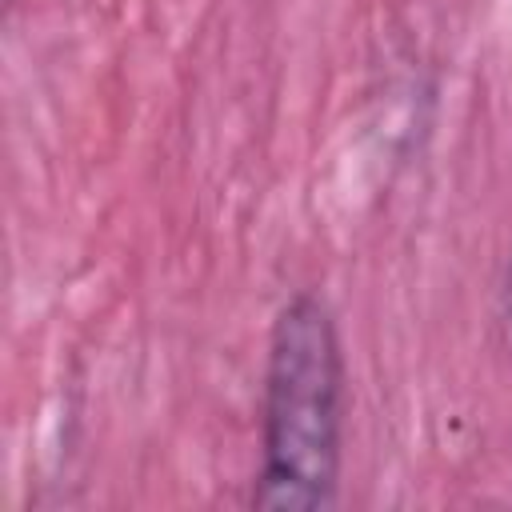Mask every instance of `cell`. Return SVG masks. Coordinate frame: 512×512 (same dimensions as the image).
<instances>
[{
	"instance_id": "6da1fadb",
	"label": "cell",
	"mask_w": 512,
	"mask_h": 512,
	"mask_svg": "<svg viewBox=\"0 0 512 512\" xmlns=\"http://www.w3.org/2000/svg\"><path fill=\"white\" fill-rule=\"evenodd\" d=\"M348 372L336 316L316 292H292L268 332L260 396V472L252 508L320 512L344 468Z\"/></svg>"
},
{
	"instance_id": "7a4b0ae2",
	"label": "cell",
	"mask_w": 512,
	"mask_h": 512,
	"mask_svg": "<svg viewBox=\"0 0 512 512\" xmlns=\"http://www.w3.org/2000/svg\"><path fill=\"white\" fill-rule=\"evenodd\" d=\"M504 312H508V328H512V264H508V276H504Z\"/></svg>"
}]
</instances>
